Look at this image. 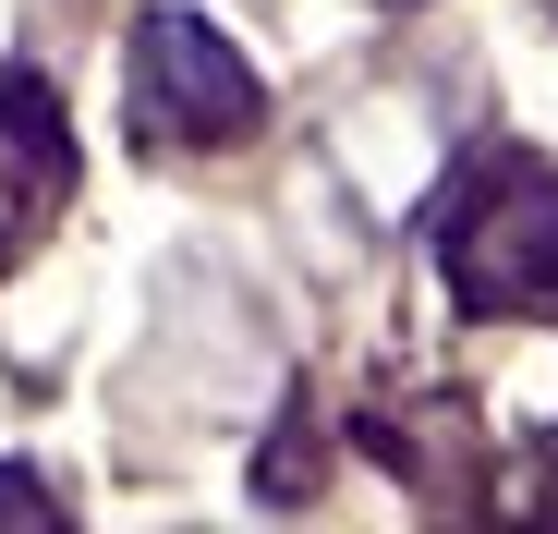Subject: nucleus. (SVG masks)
<instances>
[{"instance_id": "nucleus-1", "label": "nucleus", "mask_w": 558, "mask_h": 534, "mask_svg": "<svg viewBox=\"0 0 558 534\" xmlns=\"http://www.w3.org/2000/svg\"><path fill=\"white\" fill-rule=\"evenodd\" d=\"M437 267H449V292L486 304V316L558 304V170L510 158V146L474 158L449 183V207H437Z\"/></svg>"}, {"instance_id": "nucleus-2", "label": "nucleus", "mask_w": 558, "mask_h": 534, "mask_svg": "<svg viewBox=\"0 0 558 534\" xmlns=\"http://www.w3.org/2000/svg\"><path fill=\"white\" fill-rule=\"evenodd\" d=\"M134 122L158 146H231V134H255L243 49L219 25H195V13H146L134 25Z\"/></svg>"}, {"instance_id": "nucleus-3", "label": "nucleus", "mask_w": 558, "mask_h": 534, "mask_svg": "<svg viewBox=\"0 0 558 534\" xmlns=\"http://www.w3.org/2000/svg\"><path fill=\"white\" fill-rule=\"evenodd\" d=\"M61 183H73V134L49 110V85L37 73H0V255L49 231Z\"/></svg>"}, {"instance_id": "nucleus-4", "label": "nucleus", "mask_w": 558, "mask_h": 534, "mask_svg": "<svg viewBox=\"0 0 558 534\" xmlns=\"http://www.w3.org/2000/svg\"><path fill=\"white\" fill-rule=\"evenodd\" d=\"M0 522H49V498H37V474H0Z\"/></svg>"}]
</instances>
